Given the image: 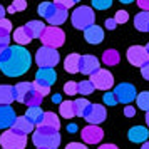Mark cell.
Listing matches in <instances>:
<instances>
[{
    "instance_id": "cell-1",
    "label": "cell",
    "mask_w": 149,
    "mask_h": 149,
    "mask_svg": "<svg viewBox=\"0 0 149 149\" xmlns=\"http://www.w3.org/2000/svg\"><path fill=\"white\" fill-rule=\"evenodd\" d=\"M30 64L32 59L27 49H24L22 45H14L10 47V55L7 57V61L0 62V70L7 77H20L30 69Z\"/></svg>"
},
{
    "instance_id": "cell-2",
    "label": "cell",
    "mask_w": 149,
    "mask_h": 149,
    "mask_svg": "<svg viewBox=\"0 0 149 149\" xmlns=\"http://www.w3.org/2000/svg\"><path fill=\"white\" fill-rule=\"evenodd\" d=\"M32 142L39 149H57L61 146V134L59 131L44 126H35Z\"/></svg>"
},
{
    "instance_id": "cell-3",
    "label": "cell",
    "mask_w": 149,
    "mask_h": 149,
    "mask_svg": "<svg viewBox=\"0 0 149 149\" xmlns=\"http://www.w3.org/2000/svg\"><path fill=\"white\" fill-rule=\"evenodd\" d=\"M94 19H95V14H94V8L92 7H87V5H81L77 7L72 12L70 15V20H72V25L79 30H84L87 29L89 25L94 24Z\"/></svg>"
},
{
    "instance_id": "cell-4",
    "label": "cell",
    "mask_w": 149,
    "mask_h": 149,
    "mask_svg": "<svg viewBox=\"0 0 149 149\" xmlns=\"http://www.w3.org/2000/svg\"><path fill=\"white\" fill-rule=\"evenodd\" d=\"M40 40L45 47H52V49H59L64 45L65 42V35L62 32V29L55 27V25H50V27H45L44 32L40 35Z\"/></svg>"
},
{
    "instance_id": "cell-5",
    "label": "cell",
    "mask_w": 149,
    "mask_h": 149,
    "mask_svg": "<svg viewBox=\"0 0 149 149\" xmlns=\"http://www.w3.org/2000/svg\"><path fill=\"white\" fill-rule=\"evenodd\" d=\"M0 146L3 149H25L27 146V136L19 134L12 129H7L0 136Z\"/></svg>"
},
{
    "instance_id": "cell-6",
    "label": "cell",
    "mask_w": 149,
    "mask_h": 149,
    "mask_svg": "<svg viewBox=\"0 0 149 149\" xmlns=\"http://www.w3.org/2000/svg\"><path fill=\"white\" fill-rule=\"evenodd\" d=\"M59 61H61L59 52H57V49H52V47L42 45L35 54V62H37L39 67H55L59 64Z\"/></svg>"
},
{
    "instance_id": "cell-7",
    "label": "cell",
    "mask_w": 149,
    "mask_h": 149,
    "mask_svg": "<svg viewBox=\"0 0 149 149\" xmlns=\"http://www.w3.org/2000/svg\"><path fill=\"white\" fill-rule=\"evenodd\" d=\"M94 89L99 91H109V89L114 86V75L109 72L107 69H97L94 74H91V79Z\"/></svg>"
},
{
    "instance_id": "cell-8",
    "label": "cell",
    "mask_w": 149,
    "mask_h": 149,
    "mask_svg": "<svg viewBox=\"0 0 149 149\" xmlns=\"http://www.w3.org/2000/svg\"><path fill=\"white\" fill-rule=\"evenodd\" d=\"M127 61L136 67H142L146 62H149V52L142 45H132L127 49Z\"/></svg>"
},
{
    "instance_id": "cell-9",
    "label": "cell",
    "mask_w": 149,
    "mask_h": 149,
    "mask_svg": "<svg viewBox=\"0 0 149 149\" xmlns=\"http://www.w3.org/2000/svg\"><path fill=\"white\" fill-rule=\"evenodd\" d=\"M114 95H116V101L121 102V104H129V102H132L136 99V87L132 84H127V82H124V84H119V86H116L114 89Z\"/></svg>"
},
{
    "instance_id": "cell-10",
    "label": "cell",
    "mask_w": 149,
    "mask_h": 149,
    "mask_svg": "<svg viewBox=\"0 0 149 149\" xmlns=\"http://www.w3.org/2000/svg\"><path fill=\"white\" fill-rule=\"evenodd\" d=\"M82 139L86 144H97V142L102 141L104 137V131H102L97 124H89L86 127L82 129Z\"/></svg>"
},
{
    "instance_id": "cell-11",
    "label": "cell",
    "mask_w": 149,
    "mask_h": 149,
    "mask_svg": "<svg viewBox=\"0 0 149 149\" xmlns=\"http://www.w3.org/2000/svg\"><path fill=\"white\" fill-rule=\"evenodd\" d=\"M97 69H101V62L97 57L91 54H86V55H81V62H79V70H81L82 74L86 75H91L94 74Z\"/></svg>"
},
{
    "instance_id": "cell-12",
    "label": "cell",
    "mask_w": 149,
    "mask_h": 149,
    "mask_svg": "<svg viewBox=\"0 0 149 149\" xmlns=\"http://www.w3.org/2000/svg\"><path fill=\"white\" fill-rule=\"evenodd\" d=\"M84 119L89 124H101L106 119V107L102 104H91V107L87 109V112L84 116Z\"/></svg>"
},
{
    "instance_id": "cell-13",
    "label": "cell",
    "mask_w": 149,
    "mask_h": 149,
    "mask_svg": "<svg viewBox=\"0 0 149 149\" xmlns=\"http://www.w3.org/2000/svg\"><path fill=\"white\" fill-rule=\"evenodd\" d=\"M84 39L89 44H92V45H99L102 42V39H104V30H102V27L92 24L87 29H84Z\"/></svg>"
},
{
    "instance_id": "cell-14",
    "label": "cell",
    "mask_w": 149,
    "mask_h": 149,
    "mask_svg": "<svg viewBox=\"0 0 149 149\" xmlns=\"http://www.w3.org/2000/svg\"><path fill=\"white\" fill-rule=\"evenodd\" d=\"M10 129L15 131V132H19V134L27 136V134H30V132H34L35 126L29 121L25 116H19V117H15V121H14V124H12Z\"/></svg>"
},
{
    "instance_id": "cell-15",
    "label": "cell",
    "mask_w": 149,
    "mask_h": 149,
    "mask_svg": "<svg viewBox=\"0 0 149 149\" xmlns=\"http://www.w3.org/2000/svg\"><path fill=\"white\" fill-rule=\"evenodd\" d=\"M35 81L45 84V86H52L57 81V74H55L54 67H40L35 74Z\"/></svg>"
},
{
    "instance_id": "cell-16",
    "label": "cell",
    "mask_w": 149,
    "mask_h": 149,
    "mask_svg": "<svg viewBox=\"0 0 149 149\" xmlns=\"http://www.w3.org/2000/svg\"><path fill=\"white\" fill-rule=\"evenodd\" d=\"M15 111L10 106H0V129H8L12 127L15 121Z\"/></svg>"
},
{
    "instance_id": "cell-17",
    "label": "cell",
    "mask_w": 149,
    "mask_h": 149,
    "mask_svg": "<svg viewBox=\"0 0 149 149\" xmlns=\"http://www.w3.org/2000/svg\"><path fill=\"white\" fill-rule=\"evenodd\" d=\"M127 137H129V141H132V142H146L149 137V131H148V127L134 126V127L129 129Z\"/></svg>"
},
{
    "instance_id": "cell-18",
    "label": "cell",
    "mask_w": 149,
    "mask_h": 149,
    "mask_svg": "<svg viewBox=\"0 0 149 149\" xmlns=\"http://www.w3.org/2000/svg\"><path fill=\"white\" fill-rule=\"evenodd\" d=\"M15 87V101H19L20 104H24V101L27 99V95L34 91L32 82H19Z\"/></svg>"
},
{
    "instance_id": "cell-19",
    "label": "cell",
    "mask_w": 149,
    "mask_h": 149,
    "mask_svg": "<svg viewBox=\"0 0 149 149\" xmlns=\"http://www.w3.org/2000/svg\"><path fill=\"white\" fill-rule=\"evenodd\" d=\"M24 29H25V32H27V35L30 39H40L45 25L40 20H30L27 22V25H24Z\"/></svg>"
},
{
    "instance_id": "cell-20",
    "label": "cell",
    "mask_w": 149,
    "mask_h": 149,
    "mask_svg": "<svg viewBox=\"0 0 149 149\" xmlns=\"http://www.w3.org/2000/svg\"><path fill=\"white\" fill-rule=\"evenodd\" d=\"M15 101L14 86H0V106H10Z\"/></svg>"
},
{
    "instance_id": "cell-21",
    "label": "cell",
    "mask_w": 149,
    "mask_h": 149,
    "mask_svg": "<svg viewBox=\"0 0 149 149\" xmlns=\"http://www.w3.org/2000/svg\"><path fill=\"white\" fill-rule=\"evenodd\" d=\"M39 126H44V127H50V129H55L59 131L61 129V121H59V116L54 114V112H44L42 116V121Z\"/></svg>"
},
{
    "instance_id": "cell-22",
    "label": "cell",
    "mask_w": 149,
    "mask_h": 149,
    "mask_svg": "<svg viewBox=\"0 0 149 149\" xmlns=\"http://www.w3.org/2000/svg\"><path fill=\"white\" fill-rule=\"evenodd\" d=\"M67 20V8H62V7H55L54 14L50 15L47 19V22L50 24V25H55V27H59L61 24H64V22Z\"/></svg>"
},
{
    "instance_id": "cell-23",
    "label": "cell",
    "mask_w": 149,
    "mask_h": 149,
    "mask_svg": "<svg viewBox=\"0 0 149 149\" xmlns=\"http://www.w3.org/2000/svg\"><path fill=\"white\" fill-rule=\"evenodd\" d=\"M134 27L139 32H149V12L142 10L134 17Z\"/></svg>"
},
{
    "instance_id": "cell-24",
    "label": "cell",
    "mask_w": 149,
    "mask_h": 149,
    "mask_svg": "<svg viewBox=\"0 0 149 149\" xmlns=\"http://www.w3.org/2000/svg\"><path fill=\"white\" fill-rule=\"evenodd\" d=\"M79 62H81V55L79 54H70L64 62V69L69 74H77L79 72Z\"/></svg>"
},
{
    "instance_id": "cell-25",
    "label": "cell",
    "mask_w": 149,
    "mask_h": 149,
    "mask_svg": "<svg viewBox=\"0 0 149 149\" xmlns=\"http://www.w3.org/2000/svg\"><path fill=\"white\" fill-rule=\"evenodd\" d=\"M42 116H44V111L40 109V106H30V107L27 109V114H25V117H27L29 121L32 122L34 126H39L42 121Z\"/></svg>"
},
{
    "instance_id": "cell-26",
    "label": "cell",
    "mask_w": 149,
    "mask_h": 149,
    "mask_svg": "<svg viewBox=\"0 0 149 149\" xmlns=\"http://www.w3.org/2000/svg\"><path fill=\"white\" fill-rule=\"evenodd\" d=\"M74 102V112L77 117H84L86 116V112H87V109L91 107V102L87 101V99H75Z\"/></svg>"
},
{
    "instance_id": "cell-27",
    "label": "cell",
    "mask_w": 149,
    "mask_h": 149,
    "mask_svg": "<svg viewBox=\"0 0 149 149\" xmlns=\"http://www.w3.org/2000/svg\"><path fill=\"white\" fill-rule=\"evenodd\" d=\"M102 62L106 65H116L119 62V52L116 49H107L104 54H102Z\"/></svg>"
},
{
    "instance_id": "cell-28",
    "label": "cell",
    "mask_w": 149,
    "mask_h": 149,
    "mask_svg": "<svg viewBox=\"0 0 149 149\" xmlns=\"http://www.w3.org/2000/svg\"><path fill=\"white\" fill-rule=\"evenodd\" d=\"M30 40H32V39L27 35V32H25L24 27H19V29L14 30V42H17L19 45H25V44H29Z\"/></svg>"
},
{
    "instance_id": "cell-29",
    "label": "cell",
    "mask_w": 149,
    "mask_h": 149,
    "mask_svg": "<svg viewBox=\"0 0 149 149\" xmlns=\"http://www.w3.org/2000/svg\"><path fill=\"white\" fill-rule=\"evenodd\" d=\"M61 116H62V117H65V119H72V117H75L74 102H72V101L61 102Z\"/></svg>"
},
{
    "instance_id": "cell-30",
    "label": "cell",
    "mask_w": 149,
    "mask_h": 149,
    "mask_svg": "<svg viewBox=\"0 0 149 149\" xmlns=\"http://www.w3.org/2000/svg\"><path fill=\"white\" fill-rule=\"evenodd\" d=\"M55 7H57V5H55L54 2H44V3H40V5H39L37 12H39V15H42L44 19H49L50 15L54 14Z\"/></svg>"
},
{
    "instance_id": "cell-31",
    "label": "cell",
    "mask_w": 149,
    "mask_h": 149,
    "mask_svg": "<svg viewBox=\"0 0 149 149\" xmlns=\"http://www.w3.org/2000/svg\"><path fill=\"white\" fill-rule=\"evenodd\" d=\"M94 92V86L91 81H81L77 82V94L81 95H89Z\"/></svg>"
},
{
    "instance_id": "cell-32",
    "label": "cell",
    "mask_w": 149,
    "mask_h": 149,
    "mask_svg": "<svg viewBox=\"0 0 149 149\" xmlns=\"http://www.w3.org/2000/svg\"><path fill=\"white\" fill-rule=\"evenodd\" d=\"M42 101H44V97H42V95L34 89V91H32V92L27 95V99L24 101V104H27L29 107H30V106H40Z\"/></svg>"
},
{
    "instance_id": "cell-33",
    "label": "cell",
    "mask_w": 149,
    "mask_h": 149,
    "mask_svg": "<svg viewBox=\"0 0 149 149\" xmlns=\"http://www.w3.org/2000/svg\"><path fill=\"white\" fill-rule=\"evenodd\" d=\"M136 102H137V107L144 109V111L148 112L149 111V92L148 91H144V92L136 95Z\"/></svg>"
},
{
    "instance_id": "cell-34",
    "label": "cell",
    "mask_w": 149,
    "mask_h": 149,
    "mask_svg": "<svg viewBox=\"0 0 149 149\" xmlns=\"http://www.w3.org/2000/svg\"><path fill=\"white\" fill-rule=\"evenodd\" d=\"M27 8V0H14V3L7 8L8 14H15V12H22Z\"/></svg>"
},
{
    "instance_id": "cell-35",
    "label": "cell",
    "mask_w": 149,
    "mask_h": 149,
    "mask_svg": "<svg viewBox=\"0 0 149 149\" xmlns=\"http://www.w3.org/2000/svg\"><path fill=\"white\" fill-rule=\"evenodd\" d=\"M112 5V0H92V8L95 10H106Z\"/></svg>"
},
{
    "instance_id": "cell-36",
    "label": "cell",
    "mask_w": 149,
    "mask_h": 149,
    "mask_svg": "<svg viewBox=\"0 0 149 149\" xmlns=\"http://www.w3.org/2000/svg\"><path fill=\"white\" fill-rule=\"evenodd\" d=\"M32 86H34V89L39 92V94L44 97V95H47L49 92H50V86H45V84H40V82H37V81H34L32 82Z\"/></svg>"
},
{
    "instance_id": "cell-37",
    "label": "cell",
    "mask_w": 149,
    "mask_h": 149,
    "mask_svg": "<svg viewBox=\"0 0 149 149\" xmlns=\"http://www.w3.org/2000/svg\"><path fill=\"white\" fill-rule=\"evenodd\" d=\"M64 92L67 95H75L77 94V82L74 81H69L65 86H64Z\"/></svg>"
},
{
    "instance_id": "cell-38",
    "label": "cell",
    "mask_w": 149,
    "mask_h": 149,
    "mask_svg": "<svg viewBox=\"0 0 149 149\" xmlns=\"http://www.w3.org/2000/svg\"><path fill=\"white\" fill-rule=\"evenodd\" d=\"M114 20H116V24H126L129 20V14L126 10H119V12H116Z\"/></svg>"
},
{
    "instance_id": "cell-39",
    "label": "cell",
    "mask_w": 149,
    "mask_h": 149,
    "mask_svg": "<svg viewBox=\"0 0 149 149\" xmlns=\"http://www.w3.org/2000/svg\"><path fill=\"white\" fill-rule=\"evenodd\" d=\"M102 99H104V104H107V106H116V104H117L114 92H109V91H106V92H104Z\"/></svg>"
},
{
    "instance_id": "cell-40",
    "label": "cell",
    "mask_w": 149,
    "mask_h": 149,
    "mask_svg": "<svg viewBox=\"0 0 149 149\" xmlns=\"http://www.w3.org/2000/svg\"><path fill=\"white\" fill-rule=\"evenodd\" d=\"M77 2H81V0H54L55 5H59V7H62V8H70V7H74Z\"/></svg>"
},
{
    "instance_id": "cell-41",
    "label": "cell",
    "mask_w": 149,
    "mask_h": 149,
    "mask_svg": "<svg viewBox=\"0 0 149 149\" xmlns=\"http://www.w3.org/2000/svg\"><path fill=\"white\" fill-rule=\"evenodd\" d=\"M8 55H10V45H0V62L7 61Z\"/></svg>"
},
{
    "instance_id": "cell-42",
    "label": "cell",
    "mask_w": 149,
    "mask_h": 149,
    "mask_svg": "<svg viewBox=\"0 0 149 149\" xmlns=\"http://www.w3.org/2000/svg\"><path fill=\"white\" fill-rule=\"evenodd\" d=\"M0 30L8 32V34H10V30H12V24H10V20H7L5 17H3V19H0Z\"/></svg>"
},
{
    "instance_id": "cell-43",
    "label": "cell",
    "mask_w": 149,
    "mask_h": 149,
    "mask_svg": "<svg viewBox=\"0 0 149 149\" xmlns=\"http://www.w3.org/2000/svg\"><path fill=\"white\" fill-rule=\"evenodd\" d=\"M10 44V34L0 30V45H8Z\"/></svg>"
},
{
    "instance_id": "cell-44",
    "label": "cell",
    "mask_w": 149,
    "mask_h": 149,
    "mask_svg": "<svg viewBox=\"0 0 149 149\" xmlns=\"http://www.w3.org/2000/svg\"><path fill=\"white\" fill-rule=\"evenodd\" d=\"M65 149H87L86 144H81V142H69Z\"/></svg>"
},
{
    "instance_id": "cell-45",
    "label": "cell",
    "mask_w": 149,
    "mask_h": 149,
    "mask_svg": "<svg viewBox=\"0 0 149 149\" xmlns=\"http://www.w3.org/2000/svg\"><path fill=\"white\" fill-rule=\"evenodd\" d=\"M141 74H142V77H144L146 81H149V62H146V64L141 67Z\"/></svg>"
},
{
    "instance_id": "cell-46",
    "label": "cell",
    "mask_w": 149,
    "mask_h": 149,
    "mask_svg": "<svg viewBox=\"0 0 149 149\" xmlns=\"http://www.w3.org/2000/svg\"><path fill=\"white\" fill-rule=\"evenodd\" d=\"M136 114V109L132 107V106H126V109H124V116L126 117H134Z\"/></svg>"
},
{
    "instance_id": "cell-47",
    "label": "cell",
    "mask_w": 149,
    "mask_h": 149,
    "mask_svg": "<svg viewBox=\"0 0 149 149\" xmlns=\"http://www.w3.org/2000/svg\"><path fill=\"white\" fill-rule=\"evenodd\" d=\"M116 25H117V24H116L114 19H106V29H107V30H114Z\"/></svg>"
},
{
    "instance_id": "cell-48",
    "label": "cell",
    "mask_w": 149,
    "mask_h": 149,
    "mask_svg": "<svg viewBox=\"0 0 149 149\" xmlns=\"http://www.w3.org/2000/svg\"><path fill=\"white\" fill-rule=\"evenodd\" d=\"M137 5H139L142 10L149 12V0H137Z\"/></svg>"
},
{
    "instance_id": "cell-49",
    "label": "cell",
    "mask_w": 149,
    "mask_h": 149,
    "mask_svg": "<svg viewBox=\"0 0 149 149\" xmlns=\"http://www.w3.org/2000/svg\"><path fill=\"white\" fill-rule=\"evenodd\" d=\"M99 149H119V148H117L116 144H102Z\"/></svg>"
},
{
    "instance_id": "cell-50",
    "label": "cell",
    "mask_w": 149,
    "mask_h": 149,
    "mask_svg": "<svg viewBox=\"0 0 149 149\" xmlns=\"http://www.w3.org/2000/svg\"><path fill=\"white\" fill-rule=\"evenodd\" d=\"M52 101H54V102H59V104H61L62 99H61V95H59V94H54V95H52Z\"/></svg>"
},
{
    "instance_id": "cell-51",
    "label": "cell",
    "mask_w": 149,
    "mask_h": 149,
    "mask_svg": "<svg viewBox=\"0 0 149 149\" xmlns=\"http://www.w3.org/2000/svg\"><path fill=\"white\" fill-rule=\"evenodd\" d=\"M67 131L69 132H75V131H77V126H75V124H70V126L67 127Z\"/></svg>"
},
{
    "instance_id": "cell-52",
    "label": "cell",
    "mask_w": 149,
    "mask_h": 149,
    "mask_svg": "<svg viewBox=\"0 0 149 149\" xmlns=\"http://www.w3.org/2000/svg\"><path fill=\"white\" fill-rule=\"evenodd\" d=\"M3 17H5V8L0 5V19H3Z\"/></svg>"
},
{
    "instance_id": "cell-53",
    "label": "cell",
    "mask_w": 149,
    "mask_h": 149,
    "mask_svg": "<svg viewBox=\"0 0 149 149\" xmlns=\"http://www.w3.org/2000/svg\"><path fill=\"white\" fill-rule=\"evenodd\" d=\"M141 149H149V141H146V142H142V146H141Z\"/></svg>"
},
{
    "instance_id": "cell-54",
    "label": "cell",
    "mask_w": 149,
    "mask_h": 149,
    "mask_svg": "<svg viewBox=\"0 0 149 149\" xmlns=\"http://www.w3.org/2000/svg\"><path fill=\"white\" fill-rule=\"evenodd\" d=\"M146 122H148V127H149V111L146 112Z\"/></svg>"
},
{
    "instance_id": "cell-55",
    "label": "cell",
    "mask_w": 149,
    "mask_h": 149,
    "mask_svg": "<svg viewBox=\"0 0 149 149\" xmlns=\"http://www.w3.org/2000/svg\"><path fill=\"white\" fill-rule=\"evenodd\" d=\"M122 3H132V2H134V0H121Z\"/></svg>"
},
{
    "instance_id": "cell-56",
    "label": "cell",
    "mask_w": 149,
    "mask_h": 149,
    "mask_svg": "<svg viewBox=\"0 0 149 149\" xmlns=\"http://www.w3.org/2000/svg\"><path fill=\"white\" fill-rule=\"evenodd\" d=\"M146 50H148V52H149V42H148V45H146Z\"/></svg>"
},
{
    "instance_id": "cell-57",
    "label": "cell",
    "mask_w": 149,
    "mask_h": 149,
    "mask_svg": "<svg viewBox=\"0 0 149 149\" xmlns=\"http://www.w3.org/2000/svg\"><path fill=\"white\" fill-rule=\"evenodd\" d=\"M37 149H39V148H37Z\"/></svg>"
},
{
    "instance_id": "cell-58",
    "label": "cell",
    "mask_w": 149,
    "mask_h": 149,
    "mask_svg": "<svg viewBox=\"0 0 149 149\" xmlns=\"http://www.w3.org/2000/svg\"><path fill=\"white\" fill-rule=\"evenodd\" d=\"M2 149H3V148H2Z\"/></svg>"
}]
</instances>
